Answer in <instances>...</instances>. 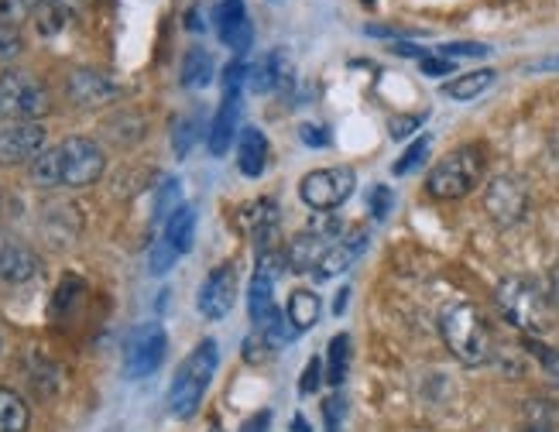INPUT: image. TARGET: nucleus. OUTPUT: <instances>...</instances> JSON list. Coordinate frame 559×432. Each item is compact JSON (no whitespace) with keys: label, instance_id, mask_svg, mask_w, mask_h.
<instances>
[{"label":"nucleus","instance_id":"1","mask_svg":"<svg viewBox=\"0 0 559 432\" xmlns=\"http://www.w3.org/2000/svg\"><path fill=\"white\" fill-rule=\"evenodd\" d=\"M107 168V155L96 141L90 137H69L59 148H45L32 161V179L38 185H69V189H83L100 182Z\"/></svg>","mask_w":559,"mask_h":432},{"label":"nucleus","instance_id":"2","mask_svg":"<svg viewBox=\"0 0 559 432\" xmlns=\"http://www.w3.org/2000/svg\"><path fill=\"white\" fill-rule=\"evenodd\" d=\"M440 333H443V344L447 350L467 368H480L491 360V329L484 323L480 312L471 302H453L443 309V320H440Z\"/></svg>","mask_w":559,"mask_h":432},{"label":"nucleus","instance_id":"3","mask_svg":"<svg viewBox=\"0 0 559 432\" xmlns=\"http://www.w3.org/2000/svg\"><path fill=\"white\" fill-rule=\"evenodd\" d=\"M216 364H221V353H216V340H203L197 344L182 368L176 371L173 384H168V412L176 419H192L200 412L203 395L210 392V381L216 374Z\"/></svg>","mask_w":559,"mask_h":432},{"label":"nucleus","instance_id":"4","mask_svg":"<svg viewBox=\"0 0 559 432\" xmlns=\"http://www.w3.org/2000/svg\"><path fill=\"white\" fill-rule=\"evenodd\" d=\"M495 302L504 312V320L519 326L525 336H536L539 340V336L549 333V326H552V305L532 278H522V275L504 278L495 292Z\"/></svg>","mask_w":559,"mask_h":432},{"label":"nucleus","instance_id":"5","mask_svg":"<svg viewBox=\"0 0 559 432\" xmlns=\"http://www.w3.org/2000/svg\"><path fill=\"white\" fill-rule=\"evenodd\" d=\"M480 176H484V148L480 144H460L456 152L436 161V168L426 179V189L436 200H460L480 182Z\"/></svg>","mask_w":559,"mask_h":432},{"label":"nucleus","instance_id":"6","mask_svg":"<svg viewBox=\"0 0 559 432\" xmlns=\"http://www.w3.org/2000/svg\"><path fill=\"white\" fill-rule=\"evenodd\" d=\"M48 107H52L48 89L32 72L8 69L0 76V117L4 120H38L48 113Z\"/></svg>","mask_w":559,"mask_h":432},{"label":"nucleus","instance_id":"7","mask_svg":"<svg viewBox=\"0 0 559 432\" xmlns=\"http://www.w3.org/2000/svg\"><path fill=\"white\" fill-rule=\"evenodd\" d=\"M354 189H357L354 168H316V172H309L299 182V196L316 213H333L354 196Z\"/></svg>","mask_w":559,"mask_h":432},{"label":"nucleus","instance_id":"8","mask_svg":"<svg viewBox=\"0 0 559 432\" xmlns=\"http://www.w3.org/2000/svg\"><path fill=\"white\" fill-rule=\"evenodd\" d=\"M168 353V336L158 323H144L128 336V347H124V374L128 381H141V377H152L162 360Z\"/></svg>","mask_w":559,"mask_h":432},{"label":"nucleus","instance_id":"9","mask_svg":"<svg viewBox=\"0 0 559 432\" xmlns=\"http://www.w3.org/2000/svg\"><path fill=\"white\" fill-rule=\"evenodd\" d=\"M484 209L498 224V227H515L519 220H525L528 209V189L522 179L515 176H498L484 189Z\"/></svg>","mask_w":559,"mask_h":432},{"label":"nucleus","instance_id":"10","mask_svg":"<svg viewBox=\"0 0 559 432\" xmlns=\"http://www.w3.org/2000/svg\"><path fill=\"white\" fill-rule=\"evenodd\" d=\"M45 152V128L38 120H8L0 128V161H35Z\"/></svg>","mask_w":559,"mask_h":432},{"label":"nucleus","instance_id":"11","mask_svg":"<svg viewBox=\"0 0 559 432\" xmlns=\"http://www.w3.org/2000/svg\"><path fill=\"white\" fill-rule=\"evenodd\" d=\"M234 302H237V272H234V264H221V268H213L206 281L200 285L197 305L206 320H224L234 309Z\"/></svg>","mask_w":559,"mask_h":432},{"label":"nucleus","instance_id":"12","mask_svg":"<svg viewBox=\"0 0 559 432\" xmlns=\"http://www.w3.org/2000/svg\"><path fill=\"white\" fill-rule=\"evenodd\" d=\"M213 21H216V35H221V41L230 52L245 56L254 41V24L248 17L245 0H224V4L213 11Z\"/></svg>","mask_w":559,"mask_h":432},{"label":"nucleus","instance_id":"13","mask_svg":"<svg viewBox=\"0 0 559 432\" xmlns=\"http://www.w3.org/2000/svg\"><path fill=\"white\" fill-rule=\"evenodd\" d=\"M38 272H41L38 254L24 244V240H17L14 233L0 230V281L24 285V281H32Z\"/></svg>","mask_w":559,"mask_h":432},{"label":"nucleus","instance_id":"14","mask_svg":"<svg viewBox=\"0 0 559 432\" xmlns=\"http://www.w3.org/2000/svg\"><path fill=\"white\" fill-rule=\"evenodd\" d=\"M237 117H240V89H224L221 110H216L213 124H210V134H206L210 155L224 158L230 152V144L237 137Z\"/></svg>","mask_w":559,"mask_h":432},{"label":"nucleus","instance_id":"15","mask_svg":"<svg viewBox=\"0 0 559 432\" xmlns=\"http://www.w3.org/2000/svg\"><path fill=\"white\" fill-rule=\"evenodd\" d=\"M364 248H368V230H347L340 240H333V248L320 261V268L312 272V278H320V281L336 278L340 272H347L350 264L364 254Z\"/></svg>","mask_w":559,"mask_h":432},{"label":"nucleus","instance_id":"16","mask_svg":"<svg viewBox=\"0 0 559 432\" xmlns=\"http://www.w3.org/2000/svg\"><path fill=\"white\" fill-rule=\"evenodd\" d=\"M340 240V237H336ZM333 248V237H320V233H299L292 244L285 248V264L296 275H312L316 268H320V261L326 257V251Z\"/></svg>","mask_w":559,"mask_h":432},{"label":"nucleus","instance_id":"17","mask_svg":"<svg viewBox=\"0 0 559 432\" xmlns=\"http://www.w3.org/2000/svg\"><path fill=\"white\" fill-rule=\"evenodd\" d=\"M240 230L251 233L261 251H272L275 244V237H278V209L272 200H258L251 206L240 209Z\"/></svg>","mask_w":559,"mask_h":432},{"label":"nucleus","instance_id":"18","mask_svg":"<svg viewBox=\"0 0 559 432\" xmlns=\"http://www.w3.org/2000/svg\"><path fill=\"white\" fill-rule=\"evenodd\" d=\"M269 137H264L258 128H245L237 137V168L245 172L248 179H258L264 176V168H269Z\"/></svg>","mask_w":559,"mask_h":432},{"label":"nucleus","instance_id":"19","mask_svg":"<svg viewBox=\"0 0 559 432\" xmlns=\"http://www.w3.org/2000/svg\"><path fill=\"white\" fill-rule=\"evenodd\" d=\"M288 80H292V65H288V59H285L282 48H275V52H269L258 65L248 69V86H251L254 93H275V89H282Z\"/></svg>","mask_w":559,"mask_h":432},{"label":"nucleus","instance_id":"20","mask_svg":"<svg viewBox=\"0 0 559 432\" xmlns=\"http://www.w3.org/2000/svg\"><path fill=\"white\" fill-rule=\"evenodd\" d=\"M69 96L76 100L80 107H96L114 96V86L100 76V72H90V69H80L76 76H69Z\"/></svg>","mask_w":559,"mask_h":432},{"label":"nucleus","instance_id":"21","mask_svg":"<svg viewBox=\"0 0 559 432\" xmlns=\"http://www.w3.org/2000/svg\"><path fill=\"white\" fill-rule=\"evenodd\" d=\"M320 316H323V305H320V296H312V292H292V299H288V305H285V320H288V326H292V333H306V329H312L316 323H320Z\"/></svg>","mask_w":559,"mask_h":432},{"label":"nucleus","instance_id":"22","mask_svg":"<svg viewBox=\"0 0 559 432\" xmlns=\"http://www.w3.org/2000/svg\"><path fill=\"white\" fill-rule=\"evenodd\" d=\"M165 240L176 248V254H189L197 244V209L179 206L173 216L165 220Z\"/></svg>","mask_w":559,"mask_h":432},{"label":"nucleus","instance_id":"23","mask_svg":"<svg viewBox=\"0 0 559 432\" xmlns=\"http://www.w3.org/2000/svg\"><path fill=\"white\" fill-rule=\"evenodd\" d=\"M32 412L24 398L11 388H0V432H28Z\"/></svg>","mask_w":559,"mask_h":432},{"label":"nucleus","instance_id":"24","mask_svg":"<svg viewBox=\"0 0 559 432\" xmlns=\"http://www.w3.org/2000/svg\"><path fill=\"white\" fill-rule=\"evenodd\" d=\"M179 76H182V86H189V89L210 86V80H213V56L206 52V48H189L186 59H182Z\"/></svg>","mask_w":559,"mask_h":432},{"label":"nucleus","instance_id":"25","mask_svg":"<svg viewBox=\"0 0 559 432\" xmlns=\"http://www.w3.org/2000/svg\"><path fill=\"white\" fill-rule=\"evenodd\" d=\"M498 80L495 69H477V72H467V76H460L453 83L443 86L447 96H453V100H474V96H480L484 89H491Z\"/></svg>","mask_w":559,"mask_h":432},{"label":"nucleus","instance_id":"26","mask_svg":"<svg viewBox=\"0 0 559 432\" xmlns=\"http://www.w3.org/2000/svg\"><path fill=\"white\" fill-rule=\"evenodd\" d=\"M347 371H350V340L344 333H336L326 350V381L333 388H340L347 381Z\"/></svg>","mask_w":559,"mask_h":432},{"label":"nucleus","instance_id":"27","mask_svg":"<svg viewBox=\"0 0 559 432\" xmlns=\"http://www.w3.org/2000/svg\"><path fill=\"white\" fill-rule=\"evenodd\" d=\"M179 206H182V182L168 176V179L162 182V189H158V196H155V220L165 224L168 216H173Z\"/></svg>","mask_w":559,"mask_h":432},{"label":"nucleus","instance_id":"28","mask_svg":"<svg viewBox=\"0 0 559 432\" xmlns=\"http://www.w3.org/2000/svg\"><path fill=\"white\" fill-rule=\"evenodd\" d=\"M525 347L532 350V357L539 360V368L546 371V377L559 388V350H556V347H546L543 340H536V336H528Z\"/></svg>","mask_w":559,"mask_h":432},{"label":"nucleus","instance_id":"29","mask_svg":"<svg viewBox=\"0 0 559 432\" xmlns=\"http://www.w3.org/2000/svg\"><path fill=\"white\" fill-rule=\"evenodd\" d=\"M426 155H429V137L423 134V137H416V141L408 144V152H405V155L395 161L392 172H395V176H408V172H416V168L426 161Z\"/></svg>","mask_w":559,"mask_h":432},{"label":"nucleus","instance_id":"30","mask_svg":"<svg viewBox=\"0 0 559 432\" xmlns=\"http://www.w3.org/2000/svg\"><path fill=\"white\" fill-rule=\"evenodd\" d=\"M344 419H347V398L333 392L323 401V432H344Z\"/></svg>","mask_w":559,"mask_h":432},{"label":"nucleus","instance_id":"31","mask_svg":"<svg viewBox=\"0 0 559 432\" xmlns=\"http://www.w3.org/2000/svg\"><path fill=\"white\" fill-rule=\"evenodd\" d=\"M197 137H200V120H197V117L179 120V124H176V134H173V148H176V155L186 158L192 144H197Z\"/></svg>","mask_w":559,"mask_h":432},{"label":"nucleus","instance_id":"32","mask_svg":"<svg viewBox=\"0 0 559 432\" xmlns=\"http://www.w3.org/2000/svg\"><path fill=\"white\" fill-rule=\"evenodd\" d=\"M176 248L168 244V240L162 237L158 244L152 248V254H148V268H152V275H165V272H173V264H176Z\"/></svg>","mask_w":559,"mask_h":432},{"label":"nucleus","instance_id":"33","mask_svg":"<svg viewBox=\"0 0 559 432\" xmlns=\"http://www.w3.org/2000/svg\"><path fill=\"white\" fill-rule=\"evenodd\" d=\"M491 48L480 45V41H450V45H440V56L443 59H480L488 56Z\"/></svg>","mask_w":559,"mask_h":432},{"label":"nucleus","instance_id":"34","mask_svg":"<svg viewBox=\"0 0 559 432\" xmlns=\"http://www.w3.org/2000/svg\"><path fill=\"white\" fill-rule=\"evenodd\" d=\"M21 48H24V41H21V35H17L14 24H11V21H0V62H8V59L21 56Z\"/></svg>","mask_w":559,"mask_h":432},{"label":"nucleus","instance_id":"35","mask_svg":"<svg viewBox=\"0 0 559 432\" xmlns=\"http://www.w3.org/2000/svg\"><path fill=\"white\" fill-rule=\"evenodd\" d=\"M320 377H323V364H320V357H312L306 371H302V384H299V392L302 395H316L320 392Z\"/></svg>","mask_w":559,"mask_h":432},{"label":"nucleus","instance_id":"36","mask_svg":"<svg viewBox=\"0 0 559 432\" xmlns=\"http://www.w3.org/2000/svg\"><path fill=\"white\" fill-rule=\"evenodd\" d=\"M371 216L374 220H384L388 216V209H392V189H384V185H374V192H371Z\"/></svg>","mask_w":559,"mask_h":432},{"label":"nucleus","instance_id":"37","mask_svg":"<svg viewBox=\"0 0 559 432\" xmlns=\"http://www.w3.org/2000/svg\"><path fill=\"white\" fill-rule=\"evenodd\" d=\"M423 72H426V76H450V72H453V59L429 56V59H423Z\"/></svg>","mask_w":559,"mask_h":432},{"label":"nucleus","instance_id":"38","mask_svg":"<svg viewBox=\"0 0 559 432\" xmlns=\"http://www.w3.org/2000/svg\"><path fill=\"white\" fill-rule=\"evenodd\" d=\"M269 429H272V412H269V408H261V412L245 419V425H240L237 432H269Z\"/></svg>","mask_w":559,"mask_h":432},{"label":"nucleus","instance_id":"39","mask_svg":"<svg viewBox=\"0 0 559 432\" xmlns=\"http://www.w3.org/2000/svg\"><path fill=\"white\" fill-rule=\"evenodd\" d=\"M299 134H302V141H306V144H312V148H316V144H320V148H326V144H330V131H326V128L302 124V128H299Z\"/></svg>","mask_w":559,"mask_h":432},{"label":"nucleus","instance_id":"40","mask_svg":"<svg viewBox=\"0 0 559 432\" xmlns=\"http://www.w3.org/2000/svg\"><path fill=\"white\" fill-rule=\"evenodd\" d=\"M419 124H423V117H402V120H392V137L402 141V137H408L412 131H416Z\"/></svg>","mask_w":559,"mask_h":432},{"label":"nucleus","instance_id":"41","mask_svg":"<svg viewBox=\"0 0 559 432\" xmlns=\"http://www.w3.org/2000/svg\"><path fill=\"white\" fill-rule=\"evenodd\" d=\"M347 299H350V288H340V292H336V302H333V312H336V316H344Z\"/></svg>","mask_w":559,"mask_h":432},{"label":"nucleus","instance_id":"42","mask_svg":"<svg viewBox=\"0 0 559 432\" xmlns=\"http://www.w3.org/2000/svg\"><path fill=\"white\" fill-rule=\"evenodd\" d=\"M395 56H408V59H416V56H423V48H416V45H395Z\"/></svg>","mask_w":559,"mask_h":432},{"label":"nucleus","instance_id":"43","mask_svg":"<svg viewBox=\"0 0 559 432\" xmlns=\"http://www.w3.org/2000/svg\"><path fill=\"white\" fill-rule=\"evenodd\" d=\"M543 69H559V56L556 59H543V62H532L528 72H543Z\"/></svg>","mask_w":559,"mask_h":432},{"label":"nucleus","instance_id":"44","mask_svg":"<svg viewBox=\"0 0 559 432\" xmlns=\"http://www.w3.org/2000/svg\"><path fill=\"white\" fill-rule=\"evenodd\" d=\"M549 285H552V302L559 305V261H556V268H552V281Z\"/></svg>","mask_w":559,"mask_h":432},{"label":"nucleus","instance_id":"45","mask_svg":"<svg viewBox=\"0 0 559 432\" xmlns=\"http://www.w3.org/2000/svg\"><path fill=\"white\" fill-rule=\"evenodd\" d=\"M292 429H296V432H312V429H309V422H306L302 416H296V419H292Z\"/></svg>","mask_w":559,"mask_h":432},{"label":"nucleus","instance_id":"46","mask_svg":"<svg viewBox=\"0 0 559 432\" xmlns=\"http://www.w3.org/2000/svg\"><path fill=\"white\" fill-rule=\"evenodd\" d=\"M522 432H552V429L549 425H525Z\"/></svg>","mask_w":559,"mask_h":432},{"label":"nucleus","instance_id":"47","mask_svg":"<svg viewBox=\"0 0 559 432\" xmlns=\"http://www.w3.org/2000/svg\"><path fill=\"white\" fill-rule=\"evenodd\" d=\"M59 4H62V8H69V4H83V0H59Z\"/></svg>","mask_w":559,"mask_h":432},{"label":"nucleus","instance_id":"48","mask_svg":"<svg viewBox=\"0 0 559 432\" xmlns=\"http://www.w3.org/2000/svg\"><path fill=\"white\" fill-rule=\"evenodd\" d=\"M210 432H224V429L221 425H210Z\"/></svg>","mask_w":559,"mask_h":432}]
</instances>
